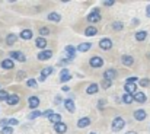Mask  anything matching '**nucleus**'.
I'll use <instances>...</instances> for the list:
<instances>
[{"mask_svg":"<svg viewBox=\"0 0 150 134\" xmlns=\"http://www.w3.org/2000/svg\"><path fill=\"white\" fill-rule=\"evenodd\" d=\"M13 66H15V63H13V60H10V58H6V60H3V61H1V67H3V69H6V70L13 69Z\"/></svg>","mask_w":150,"mask_h":134,"instance_id":"18","label":"nucleus"},{"mask_svg":"<svg viewBox=\"0 0 150 134\" xmlns=\"http://www.w3.org/2000/svg\"><path fill=\"white\" fill-rule=\"evenodd\" d=\"M98 90H99V86H98L96 83H92V85H89V86H88L86 93H88V95H95Z\"/></svg>","mask_w":150,"mask_h":134,"instance_id":"21","label":"nucleus"},{"mask_svg":"<svg viewBox=\"0 0 150 134\" xmlns=\"http://www.w3.org/2000/svg\"><path fill=\"white\" fill-rule=\"evenodd\" d=\"M125 134H137V131H128V133H125Z\"/></svg>","mask_w":150,"mask_h":134,"instance_id":"47","label":"nucleus"},{"mask_svg":"<svg viewBox=\"0 0 150 134\" xmlns=\"http://www.w3.org/2000/svg\"><path fill=\"white\" fill-rule=\"evenodd\" d=\"M64 106H66V109L69 111V112H74V102L71 101V99H66L64 101Z\"/></svg>","mask_w":150,"mask_h":134,"instance_id":"20","label":"nucleus"},{"mask_svg":"<svg viewBox=\"0 0 150 134\" xmlns=\"http://www.w3.org/2000/svg\"><path fill=\"white\" fill-rule=\"evenodd\" d=\"M146 13H147V16H150V4L146 7Z\"/></svg>","mask_w":150,"mask_h":134,"instance_id":"45","label":"nucleus"},{"mask_svg":"<svg viewBox=\"0 0 150 134\" xmlns=\"http://www.w3.org/2000/svg\"><path fill=\"white\" fill-rule=\"evenodd\" d=\"M89 63H91V67H93V69H99L102 67V64H103V60L98 57V55H95V57H92L91 60H89Z\"/></svg>","mask_w":150,"mask_h":134,"instance_id":"3","label":"nucleus"},{"mask_svg":"<svg viewBox=\"0 0 150 134\" xmlns=\"http://www.w3.org/2000/svg\"><path fill=\"white\" fill-rule=\"evenodd\" d=\"M26 85H28L29 88H37V80H35V79H29V80L26 82Z\"/></svg>","mask_w":150,"mask_h":134,"instance_id":"37","label":"nucleus"},{"mask_svg":"<svg viewBox=\"0 0 150 134\" xmlns=\"http://www.w3.org/2000/svg\"><path fill=\"white\" fill-rule=\"evenodd\" d=\"M98 34V29L95 28V26H89V28H86V31H85V35L86 37H93V35H96Z\"/></svg>","mask_w":150,"mask_h":134,"instance_id":"26","label":"nucleus"},{"mask_svg":"<svg viewBox=\"0 0 150 134\" xmlns=\"http://www.w3.org/2000/svg\"><path fill=\"white\" fill-rule=\"evenodd\" d=\"M115 74H117V72H115L114 69H108V70L103 73V79H105V80H112V79L115 77Z\"/></svg>","mask_w":150,"mask_h":134,"instance_id":"16","label":"nucleus"},{"mask_svg":"<svg viewBox=\"0 0 150 134\" xmlns=\"http://www.w3.org/2000/svg\"><path fill=\"white\" fill-rule=\"evenodd\" d=\"M52 72H54V69H52V67H45V69H42L41 76H40V82H45V80H47V77L50 76Z\"/></svg>","mask_w":150,"mask_h":134,"instance_id":"7","label":"nucleus"},{"mask_svg":"<svg viewBox=\"0 0 150 134\" xmlns=\"http://www.w3.org/2000/svg\"><path fill=\"white\" fill-rule=\"evenodd\" d=\"M88 21H89L91 23L99 22V21H100V15H99V12H98V9H95L93 12H91V13L88 15Z\"/></svg>","mask_w":150,"mask_h":134,"instance_id":"4","label":"nucleus"},{"mask_svg":"<svg viewBox=\"0 0 150 134\" xmlns=\"http://www.w3.org/2000/svg\"><path fill=\"white\" fill-rule=\"evenodd\" d=\"M133 98H134V101H137L139 104H144V102H146V95H144L143 92H136V93L133 95Z\"/></svg>","mask_w":150,"mask_h":134,"instance_id":"13","label":"nucleus"},{"mask_svg":"<svg viewBox=\"0 0 150 134\" xmlns=\"http://www.w3.org/2000/svg\"><path fill=\"white\" fill-rule=\"evenodd\" d=\"M147 38V32L146 31H139L137 34H136V40L137 41H144Z\"/></svg>","mask_w":150,"mask_h":134,"instance_id":"28","label":"nucleus"},{"mask_svg":"<svg viewBox=\"0 0 150 134\" xmlns=\"http://www.w3.org/2000/svg\"><path fill=\"white\" fill-rule=\"evenodd\" d=\"M7 96H9V95H7L6 90H0V101H6Z\"/></svg>","mask_w":150,"mask_h":134,"instance_id":"40","label":"nucleus"},{"mask_svg":"<svg viewBox=\"0 0 150 134\" xmlns=\"http://www.w3.org/2000/svg\"><path fill=\"white\" fill-rule=\"evenodd\" d=\"M54 102H55V105H57V104H60V102H61V98H60V96H57Z\"/></svg>","mask_w":150,"mask_h":134,"instance_id":"44","label":"nucleus"},{"mask_svg":"<svg viewBox=\"0 0 150 134\" xmlns=\"http://www.w3.org/2000/svg\"><path fill=\"white\" fill-rule=\"evenodd\" d=\"M52 114H54V112H52V109H47V111L41 112V117H47V118H50Z\"/></svg>","mask_w":150,"mask_h":134,"instance_id":"38","label":"nucleus"},{"mask_svg":"<svg viewBox=\"0 0 150 134\" xmlns=\"http://www.w3.org/2000/svg\"><path fill=\"white\" fill-rule=\"evenodd\" d=\"M19 99H21V98H19L18 95L13 93V95H9V96H7L6 102H7L9 105H16V104H19Z\"/></svg>","mask_w":150,"mask_h":134,"instance_id":"17","label":"nucleus"},{"mask_svg":"<svg viewBox=\"0 0 150 134\" xmlns=\"http://www.w3.org/2000/svg\"><path fill=\"white\" fill-rule=\"evenodd\" d=\"M60 74H61V77H60V80H61L63 83H66V82H69V80L71 79V74H70V73H69L67 70H63V72H61Z\"/></svg>","mask_w":150,"mask_h":134,"instance_id":"25","label":"nucleus"},{"mask_svg":"<svg viewBox=\"0 0 150 134\" xmlns=\"http://www.w3.org/2000/svg\"><path fill=\"white\" fill-rule=\"evenodd\" d=\"M48 120H50V121L52 123V124H54V125H55V124L61 123V115H60V114H52V115H51Z\"/></svg>","mask_w":150,"mask_h":134,"instance_id":"27","label":"nucleus"},{"mask_svg":"<svg viewBox=\"0 0 150 134\" xmlns=\"http://www.w3.org/2000/svg\"><path fill=\"white\" fill-rule=\"evenodd\" d=\"M13 133V128L12 127H3L1 128V134H12Z\"/></svg>","mask_w":150,"mask_h":134,"instance_id":"36","label":"nucleus"},{"mask_svg":"<svg viewBox=\"0 0 150 134\" xmlns=\"http://www.w3.org/2000/svg\"><path fill=\"white\" fill-rule=\"evenodd\" d=\"M18 60V61H21V63H23V61H26V57H25V54L23 52H21V51H12L10 52V60Z\"/></svg>","mask_w":150,"mask_h":134,"instance_id":"2","label":"nucleus"},{"mask_svg":"<svg viewBox=\"0 0 150 134\" xmlns=\"http://www.w3.org/2000/svg\"><path fill=\"white\" fill-rule=\"evenodd\" d=\"M124 125H125V121H124L121 117L114 118V121H112V130H114V131H120V130H122Z\"/></svg>","mask_w":150,"mask_h":134,"instance_id":"1","label":"nucleus"},{"mask_svg":"<svg viewBox=\"0 0 150 134\" xmlns=\"http://www.w3.org/2000/svg\"><path fill=\"white\" fill-rule=\"evenodd\" d=\"M121 61H122V64H124V66L130 67V66H133L134 58H133L131 55H122V57H121Z\"/></svg>","mask_w":150,"mask_h":134,"instance_id":"15","label":"nucleus"},{"mask_svg":"<svg viewBox=\"0 0 150 134\" xmlns=\"http://www.w3.org/2000/svg\"><path fill=\"white\" fill-rule=\"evenodd\" d=\"M124 89H125V93H131V95H134V93L137 92V85H134V83H127V82H125Z\"/></svg>","mask_w":150,"mask_h":134,"instance_id":"10","label":"nucleus"},{"mask_svg":"<svg viewBox=\"0 0 150 134\" xmlns=\"http://www.w3.org/2000/svg\"><path fill=\"white\" fill-rule=\"evenodd\" d=\"M16 40H18V37H16L15 34H10V35H7L6 43H7L9 45H12V44H15V43H16Z\"/></svg>","mask_w":150,"mask_h":134,"instance_id":"31","label":"nucleus"},{"mask_svg":"<svg viewBox=\"0 0 150 134\" xmlns=\"http://www.w3.org/2000/svg\"><path fill=\"white\" fill-rule=\"evenodd\" d=\"M102 3H103V6H112L115 1H114V0H105V1H102Z\"/></svg>","mask_w":150,"mask_h":134,"instance_id":"41","label":"nucleus"},{"mask_svg":"<svg viewBox=\"0 0 150 134\" xmlns=\"http://www.w3.org/2000/svg\"><path fill=\"white\" fill-rule=\"evenodd\" d=\"M38 117H41V112L40 111H32L31 114H29V120H35V118H38Z\"/></svg>","mask_w":150,"mask_h":134,"instance_id":"33","label":"nucleus"},{"mask_svg":"<svg viewBox=\"0 0 150 134\" xmlns=\"http://www.w3.org/2000/svg\"><path fill=\"white\" fill-rule=\"evenodd\" d=\"M88 125H91V118H89V117H83V118H80V120L77 121V127H79V128H85V127H88Z\"/></svg>","mask_w":150,"mask_h":134,"instance_id":"12","label":"nucleus"},{"mask_svg":"<svg viewBox=\"0 0 150 134\" xmlns=\"http://www.w3.org/2000/svg\"><path fill=\"white\" fill-rule=\"evenodd\" d=\"M111 83H112V80H105V79H103V82H102V88H103V89H108V88L111 86Z\"/></svg>","mask_w":150,"mask_h":134,"instance_id":"39","label":"nucleus"},{"mask_svg":"<svg viewBox=\"0 0 150 134\" xmlns=\"http://www.w3.org/2000/svg\"><path fill=\"white\" fill-rule=\"evenodd\" d=\"M74 51H76V48H74L73 45H67V47H66V52H67V60H71V58H74Z\"/></svg>","mask_w":150,"mask_h":134,"instance_id":"19","label":"nucleus"},{"mask_svg":"<svg viewBox=\"0 0 150 134\" xmlns=\"http://www.w3.org/2000/svg\"><path fill=\"white\" fill-rule=\"evenodd\" d=\"M54 131H57L58 134L66 133V131H67V125H66L64 123H58V124L54 125Z\"/></svg>","mask_w":150,"mask_h":134,"instance_id":"14","label":"nucleus"},{"mask_svg":"<svg viewBox=\"0 0 150 134\" xmlns=\"http://www.w3.org/2000/svg\"><path fill=\"white\" fill-rule=\"evenodd\" d=\"M99 47L102 48V50L108 51V50L112 48V41H111L109 38H102V40L99 41Z\"/></svg>","mask_w":150,"mask_h":134,"instance_id":"6","label":"nucleus"},{"mask_svg":"<svg viewBox=\"0 0 150 134\" xmlns=\"http://www.w3.org/2000/svg\"><path fill=\"white\" fill-rule=\"evenodd\" d=\"M35 45H37L38 48L44 50V48L47 47V40H45V38H42V37H40V38H37V41H35Z\"/></svg>","mask_w":150,"mask_h":134,"instance_id":"22","label":"nucleus"},{"mask_svg":"<svg viewBox=\"0 0 150 134\" xmlns=\"http://www.w3.org/2000/svg\"><path fill=\"white\" fill-rule=\"evenodd\" d=\"M137 82V77H128L127 79V83H136Z\"/></svg>","mask_w":150,"mask_h":134,"instance_id":"42","label":"nucleus"},{"mask_svg":"<svg viewBox=\"0 0 150 134\" xmlns=\"http://www.w3.org/2000/svg\"><path fill=\"white\" fill-rule=\"evenodd\" d=\"M133 101H134V98H133L131 93H124V96H122V102H125V104H131Z\"/></svg>","mask_w":150,"mask_h":134,"instance_id":"30","label":"nucleus"},{"mask_svg":"<svg viewBox=\"0 0 150 134\" xmlns=\"http://www.w3.org/2000/svg\"><path fill=\"white\" fill-rule=\"evenodd\" d=\"M92 48V44L91 43H82V44H79V47H77V50L80 51V52H86L88 50H91Z\"/></svg>","mask_w":150,"mask_h":134,"instance_id":"23","label":"nucleus"},{"mask_svg":"<svg viewBox=\"0 0 150 134\" xmlns=\"http://www.w3.org/2000/svg\"><path fill=\"white\" fill-rule=\"evenodd\" d=\"M139 83H140V86H143V88H147V86L150 85V80H149V79H146V77H144V79H142V80H140Z\"/></svg>","mask_w":150,"mask_h":134,"instance_id":"35","label":"nucleus"},{"mask_svg":"<svg viewBox=\"0 0 150 134\" xmlns=\"http://www.w3.org/2000/svg\"><path fill=\"white\" fill-rule=\"evenodd\" d=\"M23 76H25V72H19V74H18V77H19V79H22Z\"/></svg>","mask_w":150,"mask_h":134,"instance_id":"43","label":"nucleus"},{"mask_svg":"<svg viewBox=\"0 0 150 134\" xmlns=\"http://www.w3.org/2000/svg\"><path fill=\"white\" fill-rule=\"evenodd\" d=\"M48 21H52V22H60V21H61V16H60L58 13L52 12V13L48 15Z\"/></svg>","mask_w":150,"mask_h":134,"instance_id":"29","label":"nucleus"},{"mask_svg":"<svg viewBox=\"0 0 150 134\" xmlns=\"http://www.w3.org/2000/svg\"><path fill=\"white\" fill-rule=\"evenodd\" d=\"M146 117H147V114H146L144 109H137V111H134V118H136L137 121H143V120H146Z\"/></svg>","mask_w":150,"mask_h":134,"instance_id":"9","label":"nucleus"},{"mask_svg":"<svg viewBox=\"0 0 150 134\" xmlns=\"http://www.w3.org/2000/svg\"><path fill=\"white\" fill-rule=\"evenodd\" d=\"M91 134H96V133H91Z\"/></svg>","mask_w":150,"mask_h":134,"instance_id":"48","label":"nucleus"},{"mask_svg":"<svg viewBox=\"0 0 150 134\" xmlns=\"http://www.w3.org/2000/svg\"><path fill=\"white\" fill-rule=\"evenodd\" d=\"M122 28H124V25L121 22H114L112 23V29H115V31H121Z\"/></svg>","mask_w":150,"mask_h":134,"instance_id":"32","label":"nucleus"},{"mask_svg":"<svg viewBox=\"0 0 150 134\" xmlns=\"http://www.w3.org/2000/svg\"><path fill=\"white\" fill-rule=\"evenodd\" d=\"M51 57H52V51L50 50H42L41 52H38V60H41V61L50 60Z\"/></svg>","mask_w":150,"mask_h":134,"instance_id":"5","label":"nucleus"},{"mask_svg":"<svg viewBox=\"0 0 150 134\" xmlns=\"http://www.w3.org/2000/svg\"><path fill=\"white\" fill-rule=\"evenodd\" d=\"M19 121L15 118H9V120H0V125L1 127H12V125H18Z\"/></svg>","mask_w":150,"mask_h":134,"instance_id":"8","label":"nucleus"},{"mask_svg":"<svg viewBox=\"0 0 150 134\" xmlns=\"http://www.w3.org/2000/svg\"><path fill=\"white\" fill-rule=\"evenodd\" d=\"M21 38H22V40H26V41L31 40V38H32V31H31V29H23V31L21 32Z\"/></svg>","mask_w":150,"mask_h":134,"instance_id":"24","label":"nucleus"},{"mask_svg":"<svg viewBox=\"0 0 150 134\" xmlns=\"http://www.w3.org/2000/svg\"><path fill=\"white\" fill-rule=\"evenodd\" d=\"M63 90L64 92H69V86H63Z\"/></svg>","mask_w":150,"mask_h":134,"instance_id":"46","label":"nucleus"},{"mask_svg":"<svg viewBox=\"0 0 150 134\" xmlns=\"http://www.w3.org/2000/svg\"><path fill=\"white\" fill-rule=\"evenodd\" d=\"M40 34H41V37H45V35L50 34V29L45 28V26H42V28H40Z\"/></svg>","mask_w":150,"mask_h":134,"instance_id":"34","label":"nucleus"},{"mask_svg":"<svg viewBox=\"0 0 150 134\" xmlns=\"http://www.w3.org/2000/svg\"><path fill=\"white\" fill-rule=\"evenodd\" d=\"M28 104H29V108H32L34 111L38 108V105H40V99L37 98V96H31L29 99H28Z\"/></svg>","mask_w":150,"mask_h":134,"instance_id":"11","label":"nucleus"}]
</instances>
